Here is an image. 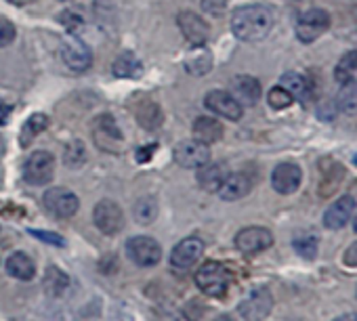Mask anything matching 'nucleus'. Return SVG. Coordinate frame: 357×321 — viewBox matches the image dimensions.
Returning <instances> with one entry per match:
<instances>
[{
  "label": "nucleus",
  "instance_id": "nucleus-17",
  "mask_svg": "<svg viewBox=\"0 0 357 321\" xmlns=\"http://www.w3.org/2000/svg\"><path fill=\"white\" fill-rule=\"evenodd\" d=\"M229 93L242 107H250L261 99V82L252 76H236L229 84Z\"/></svg>",
  "mask_w": 357,
  "mask_h": 321
},
{
  "label": "nucleus",
  "instance_id": "nucleus-15",
  "mask_svg": "<svg viewBox=\"0 0 357 321\" xmlns=\"http://www.w3.org/2000/svg\"><path fill=\"white\" fill-rule=\"evenodd\" d=\"M204 105H206L213 113H217V116H221V118H225V120H240L242 113H244V107H242V105L236 101V97H234L231 93H227V91H211V93H206Z\"/></svg>",
  "mask_w": 357,
  "mask_h": 321
},
{
  "label": "nucleus",
  "instance_id": "nucleus-25",
  "mask_svg": "<svg viewBox=\"0 0 357 321\" xmlns=\"http://www.w3.org/2000/svg\"><path fill=\"white\" fill-rule=\"evenodd\" d=\"M43 288L49 296H63L70 290V275L61 271L59 267H47L45 277H43Z\"/></svg>",
  "mask_w": 357,
  "mask_h": 321
},
{
  "label": "nucleus",
  "instance_id": "nucleus-35",
  "mask_svg": "<svg viewBox=\"0 0 357 321\" xmlns=\"http://www.w3.org/2000/svg\"><path fill=\"white\" fill-rule=\"evenodd\" d=\"M15 36H17L15 26H13L9 19L0 17V49H3V47H9V45L15 40Z\"/></svg>",
  "mask_w": 357,
  "mask_h": 321
},
{
  "label": "nucleus",
  "instance_id": "nucleus-26",
  "mask_svg": "<svg viewBox=\"0 0 357 321\" xmlns=\"http://www.w3.org/2000/svg\"><path fill=\"white\" fill-rule=\"evenodd\" d=\"M112 72L116 78H141L143 74V63L130 53V51H124L116 57L114 65H112Z\"/></svg>",
  "mask_w": 357,
  "mask_h": 321
},
{
  "label": "nucleus",
  "instance_id": "nucleus-42",
  "mask_svg": "<svg viewBox=\"0 0 357 321\" xmlns=\"http://www.w3.org/2000/svg\"><path fill=\"white\" fill-rule=\"evenodd\" d=\"M9 3H13V5H17V7H24V5L34 3V0H9Z\"/></svg>",
  "mask_w": 357,
  "mask_h": 321
},
{
  "label": "nucleus",
  "instance_id": "nucleus-11",
  "mask_svg": "<svg viewBox=\"0 0 357 321\" xmlns=\"http://www.w3.org/2000/svg\"><path fill=\"white\" fill-rule=\"evenodd\" d=\"M330 28V15L324 9H309L301 15L296 24V38L305 45L319 38Z\"/></svg>",
  "mask_w": 357,
  "mask_h": 321
},
{
  "label": "nucleus",
  "instance_id": "nucleus-33",
  "mask_svg": "<svg viewBox=\"0 0 357 321\" xmlns=\"http://www.w3.org/2000/svg\"><path fill=\"white\" fill-rule=\"evenodd\" d=\"M355 72H357V51H349V53L342 55L340 61L336 63V68H334V78H336L340 84H344L347 80L353 78Z\"/></svg>",
  "mask_w": 357,
  "mask_h": 321
},
{
  "label": "nucleus",
  "instance_id": "nucleus-6",
  "mask_svg": "<svg viewBox=\"0 0 357 321\" xmlns=\"http://www.w3.org/2000/svg\"><path fill=\"white\" fill-rule=\"evenodd\" d=\"M126 256L143 269L155 267L162 258V246L149 235H137L126 242Z\"/></svg>",
  "mask_w": 357,
  "mask_h": 321
},
{
  "label": "nucleus",
  "instance_id": "nucleus-47",
  "mask_svg": "<svg viewBox=\"0 0 357 321\" xmlns=\"http://www.w3.org/2000/svg\"><path fill=\"white\" fill-rule=\"evenodd\" d=\"M353 162H355V166H357V155H355V157H353Z\"/></svg>",
  "mask_w": 357,
  "mask_h": 321
},
{
  "label": "nucleus",
  "instance_id": "nucleus-29",
  "mask_svg": "<svg viewBox=\"0 0 357 321\" xmlns=\"http://www.w3.org/2000/svg\"><path fill=\"white\" fill-rule=\"evenodd\" d=\"M336 107L347 116L357 113V80L351 78L342 84V88L338 91V97H336Z\"/></svg>",
  "mask_w": 357,
  "mask_h": 321
},
{
  "label": "nucleus",
  "instance_id": "nucleus-21",
  "mask_svg": "<svg viewBox=\"0 0 357 321\" xmlns=\"http://www.w3.org/2000/svg\"><path fill=\"white\" fill-rule=\"evenodd\" d=\"M135 118L137 122L145 128V130H155L162 126V109L155 101L151 99H139L137 105H135Z\"/></svg>",
  "mask_w": 357,
  "mask_h": 321
},
{
  "label": "nucleus",
  "instance_id": "nucleus-43",
  "mask_svg": "<svg viewBox=\"0 0 357 321\" xmlns=\"http://www.w3.org/2000/svg\"><path fill=\"white\" fill-rule=\"evenodd\" d=\"M213 321H234V319H231L229 315H219V317H215Z\"/></svg>",
  "mask_w": 357,
  "mask_h": 321
},
{
  "label": "nucleus",
  "instance_id": "nucleus-39",
  "mask_svg": "<svg viewBox=\"0 0 357 321\" xmlns=\"http://www.w3.org/2000/svg\"><path fill=\"white\" fill-rule=\"evenodd\" d=\"M202 7L213 15H221L225 11V0H202Z\"/></svg>",
  "mask_w": 357,
  "mask_h": 321
},
{
  "label": "nucleus",
  "instance_id": "nucleus-2",
  "mask_svg": "<svg viewBox=\"0 0 357 321\" xmlns=\"http://www.w3.org/2000/svg\"><path fill=\"white\" fill-rule=\"evenodd\" d=\"M229 283H231V273L227 271L225 265L217 260H206L196 273V285L206 296H215V298L225 296Z\"/></svg>",
  "mask_w": 357,
  "mask_h": 321
},
{
  "label": "nucleus",
  "instance_id": "nucleus-45",
  "mask_svg": "<svg viewBox=\"0 0 357 321\" xmlns=\"http://www.w3.org/2000/svg\"><path fill=\"white\" fill-rule=\"evenodd\" d=\"M3 109H5V105H3V101H0V113H3Z\"/></svg>",
  "mask_w": 357,
  "mask_h": 321
},
{
  "label": "nucleus",
  "instance_id": "nucleus-8",
  "mask_svg": "<svg viewBox=\"0 0 357 321\" xmlns=\"http://www.w3.org/2000/svg\"><path fill=\"white\" fill-rule=\"evenodd\" d=\"M43 202H45V208L57 219H72L80 208L78 196L66 187H51L49 191H45Z\"/></svg>",
  "mask_w": 357,
  "mask_h": 321
},
{
  "label": "nucleus",
  "instance_id": "nucleus-19",
  "mask_svg": "<svg viewBox=\"0 0 357 321\" xmlns=\"http://www.w3.org/2000/svg\"><path fill=\"white\" fill-rule=\"evenodd\" d=\"M355 200L351 198V196H344V198H340V200H336L334 204H330V208L326 210V214H324V225L328 227V229H342L349 221H351V217H353V212H355Z\"/></svg>",
  "mask_w": 357,
  "mask_h": 321
},
{
  "label": "nucleus",
  "instance_id": "nucleus-1",
  "mask_svg": "<svg viewBox=\"0 0 357 321\" xmlns=\"http://www.w3.org/2000/svg\"><path fill=\"white\" fill-rule=\"evenodd\" d=\"M273 28V13L265 5H246L234 11L231 32L244 42L263 40Z\"/></svg>",
  "mask_w": 357,
  "mask_h": 321
},
{
  "label": "nucleus",
  "instance_id": "nucleus-5",
  "mask_svg": "<svg viewBox=\"0 0 357 321\" xmlns=\"http://www.w3.org/2000/svg\"><path fill=\"white\" fill-rule=\"evenodd\" d=\"M55 177V157L53 153L40 149L34 151L24 162V181L30 185H47Z\"/></svg>",
  "mask_w": 357,
  "mask_h": 321
},
{
  "label": "nucleus",
  "instance_id": "nucleus-27",
  "mask_svg": "<svg viewBox=\"0 0 357 321\" xmlns=\"http://www.w3.org/2000/svg\"><path fill=\"white\" fill-rule=\"evenodd\" d=\"M280 86L286 88L294 99H301V101L309 99V95H311V84H309V80H307L305 76H301V74H294V72L284 74L282 80H280Z\"/></svg>",
  "mask_w": 357,
  "mask_h": 321
},
{
  "label": "nucleus",
  "instance_id": "nucleus-16",
  "mask_svg": "<svg viewBox=\"0 0 357 321\" xmlns=\"http://www.w3.org/2000/svg\"><path fill=\"white\" fill-rule=\"evenodd\" d=\"M301 181H303V171L292 162H282L271 173V187L282 196L294 194L301 187Z\"/></svg>",
  "mask_w": 357,
  "mask_h": 321
},
{
  "label": "nucleus",
  "instance_id": "nucleus-30",
  "mask_svg": "<svg viewBox=\"0 0 357 321\" xmlns=\"http://www.w3.org/2000/svg\"><path fill=\"white\" fill-rule=\"evenodd\" d=\"M132 217L139 225H151L158 219V202L155 198H141L132 206Z\"/></svg>",
  "mask_w": 357,
  "mask_h": 321
},
{
  "label": "nucleus",
  "instance_id": "nucleus-31",
  "mask_svg": "<svg viewBox=\"0 0 357 321\" xmlns=\"http://www.w3.org/2000/svg\"><path fill=\"white\" fill-rule=\"evenodd\" d=\"M86 162V147L80 139H74L63 149V164L68 169H80Z\"/></svg>",
  "mask_w": 357,
  "mask_h": 321
},
{
  "label": "nucleus",
  "instance_id": "nucleus-46",
  "mask_svg": "<svg viewBox=\"0 0 357 321\" xmlns=\"http://www.w3.org/2000/svg\"><path fill=\"white\" fill-rule=\"evenodd\" d=\"M59 3H72V0H59Z\"/></svg>",
  "mask_w": 357,
  "mask_h": 321
},
{
  "label": "nucleus",
  "instance_id": "nucleus-36",
  "mask_svg": "<svg viewBox=\"0 0 357 321\" xmlns=\"http://www.w3.org/2000/svg\"><path fill=\"white\" fill-rule=\"evenodd\" d=\"M30 235H34L36 240L45 242V244H51V246H57V248H63L66 242L59 233H51V231H36V229H30Z\"/></svg>",
  "mask_w": 357,
  "mask_h": 321
},
{
  "label": "nucleus",
  "instance_id": "nucleus-22",
  "mask_svg": "<svg viewBox=\"0 0 357 321\" xmlns=\"http://www.w3.org/2000/svg\"><path fill=\"white\" fill-rule=\"evenodd\" d=\"M229 171L225 164H206L202 169H198V185L208 191V194H217L223 185V181L227 179Z\"/></svg>",
  "mask_w": 357,
  "mask_h": 321
},
{
  "label": "nucleus",
  "instance_id": "nucleus-24",
  "mask_svg": "<svg viewBox=\"0 0 357 321\" xmlns=\"http://www.w3.org/2000/svg\"><path fill=\"white\" fill-rule=\"evenodd\" d=\"M183 65H185V72L192 76H206L213 70V53L204 45L192 47Z\"/></svg>",
  "mask_w": 357,
  "mask_h": 321
},
{
  "label": "nucleus",
  "instance_id": "nucleus-13",
  "mask_svg": "<svg viewBox=\"0 0 357 321\" xmlns=\"http://www.w3.org/2000/svg\"><path fill=\"white\" fill-rule=\"evenodd\" d=\"M202 254H204V242L196 235H190L172 248L170 265L174 269H190L202 258Z\"/></svg>",
  "mask_w": 357,
  "mask_h": 321
},
{
  "label": "nucleus",
  "instance_id": "nucleus-37",
  "mask_svg": "<svg viewBox=\"0 0 357 321\" xmlns=\"http://www.w3.org/2000/svg\"><path fill=\"white\" fill-rule=\"evenodd\" d=\"M59 22L63 24V28H68L70 32H74L76 28H80L82 26V17L80 15H76L74 11H63L61 15H59Z\"/></svg>",
  "mask_w": 357,
  "mask_h": 321
},
{
  "label": "nucleus",
  "instance_id": "nucleus-12",
  "mask_svg": "<svg viewBox=\"0 0 357 321\" xmlns=\"http://www.w3.org/2000/svg\"><path fill=\"white\" fill-rule=\"evenodd\" d=\"M271 244H273V233L265 227H246L236 235V248L246 256L261 254L267 248H271Z\"/></svg>",
  "mask_w": 357,
  "mask_h": 321
},
{
  "label": "nucleus",
  "instance_id": "nucleus-34",
  "mask_svg": "<svg viewBox=\"0 0 357 321\" xmlns=\"http://www.w3.org/2000/svg\"><path fill=\"white\" fill-rule=\"evenodd\" d=\"M292 101H294V97H292L286 88H282L280 84L273 86V88L269 91V95H267V103H269L273 109H286V107L292 105Z\"/></svg>",
  "mask_w": 357,
  "mask_h": 321
},
{
  "label": "nucleus",
  "instance_id": "nucleus-32",
  "mask_svg": "<svg viewBox=\"0 0 357 321\" xmlns=\"http://www.w3.org/2000/svg\"><path fill=\"white\" fill-rule=\"evenodd\" d=\"M292 248H294V252H296L301 258H305V260H313V258L317 256V248H319V244H317V237H315V235H311V233H303V235H296V237H294Z\"/></svg>",
  "mask_w": 357,
  "mask_h": 321
},
{
  "label": "nucleus",
  "instance_id": "nucleus-4",
  "mask_svg": "<svg viewBox=\"0 0 357 321\" xmlns=\"http://www.w3.org/2000/svg\"><path fill=\"white\" fill-rule=\"evenodd\" d=\"M273 311V296L267 288L250 290L240 302H238V315L244 321H263Z\"/></svg>",
  "mask_w": 357,
  "mask_h": 321
},
{
  "label": "nucleus",
  "instance_id": "nucleus-3",
  "mask_svg": "<svg viewBox=\"0 0 357 321\" xmlns=\"http://www.w3.org/2000/svg\"><path fill=\"white\" fill-rule=\"evenodd\" d=\"M93 141L95 145L112 155H118L124 151V136L116 124V120L109 113H101L93 120Z\"/></svg>",
  "mask_w": 357,
  "mask_h": 321
},
{
  "label": "nucleus",
  "instance_id": "nucleus-41",
  "mask_svg": "<svg viewBox=\"0 0 357 321\" xmlns=\"http://www.w3.org/2000/svg\"><path fill=\"white\" fill-rule=\"evenodd\" d=\"M332 321H357V313H347V315H340Z\"/></svg>",
  "mask_w": 357,
  "mask_h": 321
},
{
  "label": "nucleus",
  "instance_id": "nucleus-7",
  "mask_svg": "<svg viewBox=\"0 0 357 321\" xmlns=\"http://www.w3.org/2000/svg\"><path fill=\"white\" fill-rule=\"evenodd\" d=\"M174 162L181 169H190V171H198L202 166H206L211 162V149L208 145L192 139V141H181L176 143L174 151H172Z\"/></svg>",
  "mask_w": 357,
  "mask_h": 321
},
{
  "label": "nucleus",
  "instance_id": "nucleus-14",
  "mask_svg": "<svg viewBox=\"0 0 357 321\" xmlns=\"http://www.w3.org/2000/svg\"><path fill=\"white\" fill-rule=\"evenodd\" d=\"M176 24L181 28L183 36L188 38V42L192 47H200V45H206L208 36H211V28L208 24L194 11H181L176 17Z\"/></svg>",
  "mask_w": 357,
  "mask_h": 321
},
{
  "label": "nucleus",
  "instance_id": "nucleus-44",
  "mask_svg": "<svg viewBox=\"0 0 357 321\" xmlns=\"http://www.w3.org/2000/svg\"><path fill=\"white\" fill-rule=\"evenodd\" d=\"M353 229L357 231V217H355V221H353Z\"/></svg>",
  "mask_w": 357,
  "mask_h": 321
},
{
  "label": "nucleus",
  "instance_id": "nucleus-10",
  "mask_svg": "<svg viewBox=\"0 0 357 321\" xmlns=\"http://www.w3.org/2000/svg\"><path fill=\"white\" fill-rule=\"evenodd\" d=\"M61 59L63 63L76 72V74H82L86 70H91L93 65V51L89 45H84L80 38L76 36H68L63 42H61Z\"/></svg>",
  "mask_w": 357,
  "mask_h": 321
},
{
  "label": "nucleus",
  "instance_id": "nucleus-20",
  "mask_svg": "<svg viewBox=\"0 0 357 321\" xmlns=\"http://www.w3.org/2000/svg\"><path fill=\"white\" fill-rule=\"evenodd\" d=\"M192 132H194V139H196V141H200V143H204V145H213V143L221 141L225 128H223V124H221L217 118L200 116V118H196Z\"/></svg>",
  "mask_w": 357,
  "mask_h": 321
},
{
  "label": "nucleus",
  "instance_id": "nucleus-18",
  "mask_svg": "<svg viewBox=\"0 0 357 321\" xmlns=\"http://www.w3.org/2000/svg\"><path fill=\"white\" fill-rule=\"evenodd\" d=\"M250 189H252V179L246 173H229L217 194L225 202H236V200L246 198Z\"/></svg>",
  "mask_w": 357,
  "mask_h": 321
},
{
  "label": "nucleus",
  "instance_id": "nucleus-38",
  "mask_svg": "<svg viewBox=\"0 0 357 321\" xmlns=\"http://www.w3.org/2000/svg\"><path fill=\"white\" fill-rule=\"evenodd\" d=\"M155 149H158V145L155 143H151V145H145V147H139L137 151H135V157H137V162H149V157H153V153H155Z\"/></svg>",
  "mask_w": 357,
  "mask_h": 321
},
{
  "label": "nucleus",
  "instance_id": "nucleus-23",
  "mask_svg": "<svg viewBox=\"0 0 357 321\" xmlns=\"http://www.w3.org/2000/svg\"><path fill=\"white\" fill-rule=\"evenodd\" d=\"M5 267H7V273L11 277L20 279V281H30L36 275V263L26 252H13L7 258V265Z\"/></svg>",
  "mask_w": 357,
  "mask_h": 321
},
{
  "label": "nucleus",
  "instance_id": "nucleus-28",
  "mask_svg": "<svg viewBox=\"0 0 357 321\" xmlns=\"http://www.w3.org/2000/svg\"><path fill=\"white\" fill-rule=\"evenodd\" d=\"M49 126V118L45 113H34L26 120V124L22 126V134H20V145L28 147L43 130H47Z\"/></svg>",
  "mask_w": 357,
  "mask_h": 321
},
{
  "label": "nucleus",
  "instance_id": "nucleus-40",
  "mask_svg": "<svg viewBox=\"0 0 357 321\" xmlns=\"http://www.w3.org/2000/svg\"><path fill=\"white\" fill-rule=\"evenodd\" d=\"M342 263L351 269H357V242L351 244L347 250H344V256H342Z\"/></svg>",
  "mask_w": 357,
  "mask_h": 321
},
{
  "label": "nucleus",
  "instance_id": "nucleus-9",
  "mask_svg": "<svg viewBox=\"0 0 357 321\" xmlns=\"http://www.w3.org/2000/svg\"><path fill=\"white\" fill-rule=\"evenodd\" d=\"M93 223L101 233L116 235L124 229V212L114 200H101L93 210Z\"/></svg>",
  "mask_w": 357,
  "mask_h": 321
}]
</instances>
